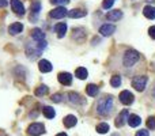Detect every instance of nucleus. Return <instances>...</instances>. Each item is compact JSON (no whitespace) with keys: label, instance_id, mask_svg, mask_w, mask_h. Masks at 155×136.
Masks as SVG:
<instances>
[{"label":"nucleus","instance_id":"nucleus-1","mask_svg":"<svg viewBox=\"0 0 155 136\" xmlns=\"http://www.w3.org/2000/svg\"><path fill=\"white\" fill-rule=\"evenodd\" d=\"M114 108V101H113L112 95H105L97 104V113L99 116H107Z\"/></svg>","mask_w":155,"mask_h":136},{"label":"nucleus","instance_id":"nucleus-2","mask_svg":"<svg viewBox=\"0 0 155 136\" xmlns=\"http://www.w3.org/2000/svg\"><path fill=\"white\" fill-rule=\"evenodd\" d=\"M140 60V55L139 52L134 51V49H128L123 56V65L124 67H134L137 61Z\"/></svg>","mask_w":155,"mask_h":136},{"label":"nucleus","instance_id":"nucleus-3","mask_svg":"<svg viewBox=\"0 0 155 136\" xmlns=\"http://www.w3.org/2000/svg\"><path fill=\"white\" fill-rule=\"evenodd\" d=\"M27 132H29V135H31V136H40V135L45 134V127H44V124H41V123H33L29 125Z\"/></svg>","mask_w":155,"mask_h":136},{"label":"nucleus","instance_id":"nucleus-4","mask_svg":"<svg viewBox=\"0 0 155 136\" xmlns=\"http://www.w3.org/2000/svg\"><path fill=\"white\" fill-rule=\"evenodd\" d=\"M147 76H144V75H142V76H136L134 80H132V86H134V88L136 91H143L146 87V85H147Z\"/></svg>","mask_w":155,"mask_h":136},{"label":"nucleus","instance_id":"nucleus-5","mask_svg":"<svg viewBox=\"0 0 155 136\" xmlns=\"http://www.w3.org/2000/svg\"><path fill=\"white\" fill-rule=\"evenodd\" d=\"M118 98H120V102H121V104L127 105V106H128V105H132V104H134V101H135L134 94H132L131 91H128V90L121 91L120 95H118Z\"/></svg>","mask_w":155,"mask_h":136},{"label":"nucleus","instance_id":"nucleus-6","mask_svg":"<svg viewBox=\"0 0 155 136\" xmlns=\"http://www.w3.org/2000/svg\"><path fill=\"white\" fill-rule=\"evenodd\" d=\"M67 15H68V11L65 10V7H57L49 12V18L52 19H61Z\"/></svg>","mask_w":155,"mask_h":136},{"label":"nucleus","instance_id":"nucleus-7","mask_svg":"<svg viewBox=\"0 0 155 136\" xmlns=\"http://www.w3.org/2000/svg\"><path fill=\"white\" fill-rule=\"evenodd\" d=\"M30 11H31V15H30V19H31L33 22L37 21L38 15H40V11H41V3L38 2V0L33 2V3H31V7H30Z\"/></svg>","mask_w":155,"mask_h":136},{"label":"nucleus","instance_id":"nucleus-8","mask_svg":"<svg viewBox=\"0 0 155 136\" xmlns=\"http://www.w3.org/2000/svg\"><path fill=\"white\" fill-rule=\"evenodd\" d=\"M128 116H129V110L128 109H123L120 112V114L117 116V118H116V125L123 127L124 124H125V121L128 120Z\"/></svg>","mask_w":155,"mask_h":136},{"label":"nucleus","instance_id":"nucleus-9","mask_svg":"<svg viewBox=\"0 0 155 136\" xmlns=\"http://www.w3.org/2000/svg\"><path fill=\"white\" fill-rule=\"evenodd\" d=\"M114 32H116V26H113V25H102L99 27V34L104 35V37H109Z\"/></svg>","mask_w":155,"mask_h":136},{"label":"nucleus","instance_id":"nucleus-10","mask_svg":"<svg viewBox=\"0 0 155 136\" xmlns=\"http://www.w3.org/2000/svg\"><path fill=\"white\" fill-rule=\"evenodd\" d=\"M57 79H59V82L61 83V85L70 86L71 83H72V75H71L70 72H61V74L57 75Z\"/></svg>","mask_w":155,"mask_h":136},{"label":"nucleus","instance_id":"nucleus-11","mask_svg":"<svg viewBox=\"0 0 155 136\" xmlns=\"http://www.w3.org/2000/svg\"><path fill=\"white\" fill-rule=\"evenodd\" d=\"M11 7H12L15 14H18V15H21V16L25 15V7L21 0H11Z\"/></svg>","mask_w":155,"mask_h":136},{"label":"nucleus","instance_id":"nucleus-12","mask_svg":"<svg viewBox=\"0 0 155 136\" xmlns=\"http://www.w3.org/2000/svg\"><path fill=\"white\" fill-rule=\"evenodd\" d=\"M31 38L34 40V42H42V41H45V33L41 29H33Z\"/></svg>","mask_w":155,"mask_h":136},{"label":"nucleus","instance_id":"nucleus-13","mask_svg":"<svg viewBox=\"0 0 155 136\" xmlns=\"http://www.w3.org/2000/svg\"><path fill=\"white\" fill-rule=\"evenodd\" d=\"M22 30H23V25L19 23V22L10 25V27H8V33H10L11 35H16V34H19V33H22Z\"/></svg>","mask_w":155,"mask_h":136},{"label":"nucleus","instance_id":"nucleus-14","mask_svg":"<svg viewBox=\"0 0 155 136\" xmlns=\"http://www.w3.org/2000/svg\"><path fill=\"white\" fill-rule=\"evenodd\" d=\"M72 38L76 41V42H83L84 41V38H86V33H84V30L83 29H75L74 30V34H72Z\"/></svg>","mask_w":155,"mask_h":136},{"label":"nucleus","instance_id":"nucleus-15","mask_svg":"<svg viewBox=\"0 0 155 136\" xmlns=\"http://www.w3.org/2000/svg\"><path fill=\"white\" fill-rule=\"evenodd\" d=\"M106 18L109 19V21H120L121 18H123V12H121L120 10H113V11H109V12L106 14Z\"/></svg>","mask_w":155,"mask_h":136},{"label":"nucleus","instance_id":"nucleus-16","mask_svg":"<svg viewBox=\"0 0 155 136\" xmlns=\"http://www.w3.org/2000/svg\"><path fill=\"white\" fill-rule=\"evenodd\" d=\"M38 68H40L41 72H44V74H46V72H51L53 67H52L51 61H48V60H41L40 63H38Z\"/></svg>","mask_w":155,"mask_h":136},{"label":"nucleus","instance_id":"nucleus-17","mask_svg":"<svg viewBox=\"0 0 155 136\" xmlns=\"http://www.w3.org/2000/svg\"><path fill=\"white\" fill-rule=\"evenodd\" d=\"M68 99H70V102H72V104L75 105H82L84 104V99H82V97L79 95L78 93H68Z\"/></svg>","mask_w":155,"mask_h":136},{"label":"nucleus","instance_id":"nucleus-18","mask_svg":"<svg viewBox=\"0 0 155 136\" xmlns=\"http://www.w3.org/2000/svg\"><path fill=\"white\" fill-rule=\"evenodd\" d=\"M87 15V11L84 10H80V8H74L68 12V16L70 18H83V16Z\"/></svg>","mask_w":155,"mask_h":136},{"label":"nucleus","instance_id":"nucleus-19","mask_svg":"<svg viewBox=\"0 0 155 136\" xmlns=\"http://www.w3.org/2000/svg\"><path fill=\"white\" fill-rule=\"evenodd\" d=\"M54 30H56V33H57V37L59 38H63L65 35V33H67V25L65 23H57L56 26H54Z\"/></svg>","mask_w":155,"mask_h":136},{"label":"nucleus","instance_id":"nucleus-20","mask_svg":"<svg viewBox=\"0 0 155 136\" xmlns=\"http://www.w3.org/2000/svg\"><path fill=\"white\" fill-rule=\"evenodd\" d=\"M143 15L148 19H155V7H153V5H146L143 8Z\"/></svg>","mask_w":155,"mask_h":136},{"label":"nucleus","instance_id":"nucleus-21","mask_svg":"<svg viewBox=\"0 0 155 136\" xmlns=\"http://www.w3.org/2000/svg\"><path fill=\"white\" fill-rule=\"evenodd\" d=\"M63 123H64L65 128H71V127H75V125H76L78 120H76L75 116L70 114V116H67V117H65L64 120H63Z\"/></svg>","mask_w":155,"mask_h":136},{"label":"nucleus","instance_id":"nucleus-22","mask_svg":"<svg viewBox=\"0 0 155 136\" xmlns=\"http://www.w3.org/2000/svg\"><path fill=\"white\" fill-rule=\"evenodd\" d=\"M140 123H142V120H140L139 116H136V114H131V116L128 117V124L132 127V128H136V127H139V125H140Z\"/></svg>","mask_w":155,"mask_h":136},{"label":"nucleus","instance_id":"nucleus-23","mask_svg":"<svg viewBox=\"0 0 155 136\" xmlns=\"http://www.w3.org/2000/svg\"><path fill=\"white\" fill-rule=\"evenodd\" d=\"M98 91H99V87L97 85H93V83L86 87V93H87V95H90V97H95L97 94H98Z\"/></svg>","mask_w":155,"mask_h":136},{"label":"nucleus","instance_id":"nucleus-24","mask_svg":"<svg viewBox=\"0 0 155 136\" xmlns=\"http://www.w3.org/2000/svg\"><path fill=\"white\" fill-rule=\"evenodd\" d=\"M75 76L79 78V79H82V80H84L88 76V72L84 67H79V68H76V71H75Z\"/></svg>","mask_w":155,"mask_h":136},{"label":"nucleus","instance_id":"nucleus-25","mask_svg":"<svg viewBox=\"0 0 155 136\" xmlns=\"http://www.w3.org/2000/svg\"><path fill=\"white\" fill-rule=\"evenodd\" d=\"M44 112V116H45L46 118H53L54 116H56V112H54V109L52 106H45L42 109Z\"/></svg>","mask_w":155,"mask_h":136},{"label":"nucleus","instance_id":"nucleus-26","mask_svg":"<svg viewBox=\"0 0 155 136\" xmlns=\"http://www.w3.org/2000/svg\"><path fill=\"white\" fill-rule=\"evenodd\" d=\"M48 91H49V87H48V86L41 85L38 88H35L34 94H35V95H38V97H41V95H45V94L48 93Z\"/></svg>","mask_w":155,"mask_h":136},{"label":"nucleus","instance_id":"nucleus-27","mask_svg":"<svg viewBox=\"0 0 155 136\" xmlns=\"http://www.w3.org/2000/svg\"><path fill=\"white\" fill-rule=\"evenodd\" d=\"M95 129H97L98 134H107V131H109V125H107L106 123H99Z\"/></svg>","mask_w":155,"mask_h":136},{"label":"nucleus","instance_id":"nucleus-28","mask_svg":"<svg viewBox=\"0 0 155 136\" xmlns=\"http://www.w3.org/2000/svg\"><path fill=\"white\" fill-rule=\"evenodd\" d=\"M110 85H112L113 87H120L121 86V78L118 76V75L112 76V79H110Z\"/></svg>","mask_w":155,"mask_h":136},{"label":"nucleus","instance_id":"nucleus-29","mask_svg":"<svg viewBox=\"0 0 155 136\" xmlns=\"http://www.w3.org/2000/svg\"><path fill=\"white\" fill-rule=\"evenodd\" d=\"M116 0H104V3H102V7L105 8V10H109L110 7H112L113 4H114Z\"/></svg>","mask_w":155,"mask_h":136},{"label":"nucleus","instance_id":"nucleus-30","mask_svg":"<svg viewBox=\"0 0 155 136\" xmlns=\"http://www.w3.org/2000/svg\"><path fill=\"white\" fill-rule=\"evenodd\" d=\"M63 97H64V95H63V94H60V93H56V94H53V95H52V101H53V102H61L63 101Z\"/></svg>","mask_w":155,"mask_h":136},{"label":"nucleus","instance_id":"nucleus-31","mask_svg":"<svg viewBox=\"0 0 155 136\" xmlns=\"http://www.w3.org/2000/svg\"><path fill=\"white\" fill-rule=\"evenodd\" d=\"M51 3L54 5H59V7H63L68 3V0H51Z\"/></svg>","mask_w":155,"mask_h":136},{"label":"nucleus","instance_id":"nucleus-32","mask_svg":"<svg viewBox=\"0 0 155 136\" xmlns=\"http://www.w3.org/2000/svg\"><path fill=\"white\" fill-rule=\"evenodd\" d=\"M147 127L150 129H155V117H148L147 118Z\"/></svg>","mask_w":155,"mask_h":136},{"label":"nucleus","instance_id":"nucleus-33","mask_svg":"<svg viewBox=\"0 0 155 136\" xmlns=\"http://www.w3.org/2000/svg\"><path fill=\"white\" fill-rule=\"evenodd\" d=\"M136 136H148V131L147 129H140L136 132Z\"/></svg>","mask_w":155,"mask_h":136},{"label":"nucleus","instance_id":"nucleus-34","mask_svg":"<svg viewBox=\"0 0 155 136\" xmlns=\"http://www.w3.org/2000/svg\"><path fill=\"white\" fill-rule=\"evenodd\" d=\"M148 34H150V37L155 40V26H151L150 29H148Z\"/></svg>","mask_w":155,"mask_h":136},{"label":"nucleus","instance_id":"nucleus-35","mask_svg":"<svg viewBox=\"0 0 155 136\" xmlns=\"http://www.w3.org/2000/svg\"><path fill=\"white\" fill-rule=\"evenodd\" d=\"M7 5V0H0V7H4Z\"/></svg>","mask_w":155,"mask_h":136},{"label":"nucleus","instance_id":"nucleus-36","mask_svg":"<svg viewBox=\"0 0 155 136\" xmlns=\"http://www.w3.org/2000/svg\"><path fill=\"white\" fill-rule=\"evenodd\" d=\"M56 136H67V134H64V132H61V134H57Z\"/></svg>","mask_w":155,"mask_h":136},{"label":"nucleus","instance_id":"nucleus-37","mask_svg":"<svg viewBox=\"0 0 155 136\" xmlns=\"http://www.w3.org/2000/svg\"><path fill=\"white\" fill-rule=\"evenodd\" d=\"M0 136H7V135H5V134H3V132L0 131Z\"/></svg>","mask_w":155,"mask_h":136},{"label":"nucleus","instance_id":"nucleus-38","mask_svg":"<svg viewBox=\"0 0 155 136\" xmlns=\"http://www.w3.org/2000/svg\"><path fill=\"white\" fill-rule=\"evenodd\" d=\"M147 2H148V3H154L155 0H147Z\"/></svg>","mask_w":155,"mask_h":136},{"label":"nucleus","instance_id":"nucleus-39","mask_svg":"<svg viewBox=\"0 0 155 136\" xmlns=\"http://www.w3.org/2000/svg\"><path fill=\"white\" fill-rule=\"evenodd\" d=\"M153 95L155 97V87H154V90H153Z\"/></svg>","mask_w":155,"mask_h":136},{"label":"nucleus","instance_id":"nucleus-40","mask_svg":"<svg viewBox=\"0 0 155 136\" xmlns=\"http://www.w3.org/2000/svg\"><path fill=\"white\" fill-rule=\"evenodd\" d=\"M113 136H118V135H117V134H116V135H113Z\"/></svg>","mask_w":155,"mask_h":136}]
</instances>
